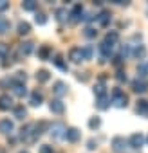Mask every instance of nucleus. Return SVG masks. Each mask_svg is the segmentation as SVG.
Here are the masks:
<instances>
[{
	"label": "nucleus",
	"instance_id": "ea45409f",
	"mask_svg": "<svg viewBox=\"0 0 148 153\" xmlns=\"http://www.w3.org/2000/svg\"><path fill=\"white\" fill-rule=\"evenodd\" d=\"M9 7V2H6V0H0V11H6Z\"/></svg>",
	"mask_w": 148,
	"mask_h": 153
},
{
	"label": "nucleus",
	"instance_id": "4468645a",
	"mask_svg": "<svg viewBox=\"0 0 148 153\" xmlns=\"http://www.w3.org/2000/svg\"><path fill=\"white\" fill-rule=\"evenodd\" d=\"M11 105H13V101H11V97L7 94L6 96H0V110H9Z\"/></svg>",
	"mask_w": 148,
	"mask_h": 153
},
{
	"label": "nucleus",
	"instance_id": "cd10ccee",
	"mask_svg": "<svg viewBox=\"0 0 148 153\" xmlns=\"http://www.w3.org/2000/svg\"><path fill=\"white\" fill-rule=\"evenodd\" d=\"M18 33H20V34H29V33H31V25H29L27 22H20V24H18Z\"/></svg>",
	"mask_w": 148,
	"mask_h": 153
},
{
	"label": "nucleus",
	"instance_id": "9b49d317",
	"mask_svg": "<svg viewBox=\"0 0 148 153\" xmlns=\"http://www.w3.org/2000/svg\"><path fill=\"white\" fill-rule=\"evenodd\" d=\"M132 56H134L135 59H143V58L146 56V49H144V45H135V47L132 49Z\"/></svg>",
	"mask_w": 148,
	"mask_h": 153
},
{
	"label": "nucleus",
	"instance_id": "0eeeda50",
	"mask_svg": "<svg viewBox=\"0 0 148 153\" xmlns=\"http://www.w3.org/2000/svg\"><path fill=\"white\" fill-rule=\"evenodd\" d=\"M49 108H51L52 114H63V112H65V105H63L60 99H52L51 105H49Z\"/></svg>",
	"mask_w": 148,
	"mask_h": 153
},
{
	"label": "nucleus",
	"instance_id": "aec40b11",
	"mask_svg": "<svg viewBox=\"0 0 148 153\" xmlns=\"http://www.w3.org/2000/svg\"><path fill=\"white\" fill-rule=\"evenodd\" d=\"M9 27H11L9 20H7L6 16H2V15H0V34H4V33H7V31H9Z\"/></svg>",
	"mask_w": 148,
	"mask_h": 153
},
{
	"label": "nucleus",
	"instance_id": "9d476101",
	"mask_svg": "<svg viewBox=\"0 0 148 153\" xmlns=\"http://www.w3.org/2000/svg\"><path fill=\"white\" fill-rule=\"evenodd\" d=\"M80 135H81V133H80V130H78V128H69V130H67V137H65V139H67L69 142H76V140H80Z\"/></svg>",
	"mask_w": 148,
	"mask_h": 153
},
{
	"label": "nucleus",
	"instance_id": "6ab92c4d",
	"mask_svg": "<svg viewBox=\"0 0 148 153\" xmlns=\"http://www.w3.org/2000/svg\"><path fill=\"white\" fill-rule=\"evenodd\" d=\"M96 106H98L99 110H107V108L110 106V99H108L107 96H103V97H98V103H96Z\"/></svg>",
	"mask_w": 148,
	"mask_h": 153
},
{
	"label": "nucleus",
	"instance_id": "1a4fd4ad",
	"mask_svg": "<svg viewBox=\"0 0 148 153\" xmlns=\"http://www.w3.org/2000/svg\"><path fill=\"white\" fill-rule=\"evenodd\" d=\"M69 58H70L74 63H80V61L83 59V56H81V47H74V49H70Z\"/></svg>",
	"mask_w": 148,
	"mask_h": 153
},
{
	"label": "nucleus",
	"instance_id": "6e6552de",
	"mask_svg": "<svg viewBox=\"0 0 148 153\" xmlns=\"http://www.w3.org/2000/svg\"><path fill=\"white\" fill-rule=\"evenodd\" d=\"M52 92H54V96L61 97V96H65V94H67V85H65L63 81H56V83H54V87H52Z\"/></svg>",
	"mask_w": 148,
	"mask_h": 153
},
{
	"label": "nucleus",
	"instance_id": "bb28decb",
	"mask_svg": "<svg viewBox=\"0 0 148 153\" xmlns=\"http://www.w3.org/2000/svg\"><path fill=\"white\" fill-rule=\"evenodd\" d=\"M38 56H40V59H49V56H51V49H49L47 45L40 47V51H38Z\"/></svg>",
	"mask_w": 148,
	"mask_h": 153
},
{
	"label": "nucleus",
	"instance_id": "4be33fe9",
	"mask_svg": "<svg viewBox=\"0 0 148 153\" xmlns=\"http://www.w3.org/2000/svg\"><path fill=\"white\" fill-rule=\"evenodd\" d=\"M132 90L137 92V94H143V92L146 90V87H144V83H143L141 79H135V81L132 83Z\"/></svg>",
	"mask_w": 148,
	"mask_h": 153
},
{
	"label": "nucleus",
	"instance_id": "f704fd0d",
	"mask_svg": "<svg viewBox=\"0 0 148 153\" xmlns=\"http://www.w3.org/2000/svg\"><path fill=\"white\" fill-rule=\"evenodd\" d=\"M65 16H67V11H65L63 7L56 9V20H58V22H63V20H65Z\"/></svg>",
	"mask_w": 148,
	"mask_h": 153
},
{
	"label": "nucleus",
	"instance_id": "72a5a7b5",
	"mask_svg": "<svg viewBox=\"0 0 148 153\" xmlns=\"http://www.w3.org/2000/svg\"><path fill=\"white\" fill-rule=\"evenodd\" d=\"M22 6H24L25 11H34V9H36V2H33V0H25Z\"/></svg>",
	"mask_w": 148,
	"mask_h": 153
},
{
	"label": "nucleus",
	"instance_id": "c85d7f7f",
	"mask_svg": "<svg viewBox=\"0 0 148 153\" xmlns=\"http://www.w3.org/2000/svg\"><path fill=\"white\" fill-rule=\"evenodd\" d=\"M34 20H36L38 25H45V24H47V15H45V13H36Z\"/></svg>",
	"mask_w": 148,
	"mask_h": 153
},
{
	"label": "nucleus",
	"instance_id": "7ed1b4c3",
	"mask_svg": "<svg viewBox=\"0 0 148 153\" xmlns=\"http://www.w3.org/2000/svg\"><path fill=\"white\" fill-rule=\"evenodd\" d=\"M51 135H52V139H56V140H63V139L67 137V128H65V124H63V123H54V124L51 126Z\"/></svg>",
	"mask_w": 148,
	"mask_h": 153
},
{
	"label": "nucleus",
	"instance_id": "b1692460",
	"mask_svg": "<svg viewBox=\"0 0 148 153\" xmlns=\"http://www.w3.org/2000/svg\"><path fill=\"white\" fill-rule=\"evenodd\" d=\"M52 61H54V65H56V67H60V68H61L63 72H67V70H69V67H67V63L63 61V58H61L60 54H58V56H56V58H54Z\"/></svg>",
	"mask_w": 148,
	"mask_h": 153
},
{
	"label": "nucleus",
	"instance_id": "f257e3e1",
	"mask_svg": "<svg viewBox=\"0 0 148 153\" xmlns=\"http://www.w3.org/2000/svg\"><path fill=\"white\" fill-rule=\"evenodd\" d=\"M40 135H42V133H40V130H38V124H34V123H29L27 126H24V128H22V133H20L22 140H25V142H34Z\"/></svg>",
	"mask_w": 148,
	"mask_h": 153
},
{
	"label": "nucleus",
	"instance_id": "e433bc0d",
	"mask_svg": "<svg viewBox=\"0 0 148 153\" xmlns=\"http://www.w3.org/2000/svg\"><path fill=\"white\" fill-rule=\"evenodd\" d=\"M96 34H98V31H96L94 27H87V29H85V36H87V38H94Z\"/></svg>",
	"mask_w": 148,
	"mask_h": 153
},
{
	"label": "nucleus",
	"instance_id": "7c9ffc66",
	"mask_svg": "<svg viewBox=\"0 0 148 153\" xmlns=\"http://www.w3.org/2000/svg\"><path fill=\"white\" fill-rule=\"evenodd\" d=\"M137 76H139V78H146V76H148V68H146V65H144V61L137 67Z\"/></svg>",
	"mask_w": 148,
	"mask_h": 153
},
{
	"label": "nucleus",
	"instance_id": "4c0bfd02",
	"mask_svg": "<svg viewBox=\"0 0 148 153\" xmlns=\"http://www.w3.org/2000/svg\"><path fill=\"white\" fill-rule=\"evenodd\" d=\"M116 79H117V81H121V83H123V81H126V74H125L123 70H117V74H116Z\"/></svg>",
	"mask_w": 148,
	"mask_h": 153
},
{
	"label": "nucleus",
	"instance_id": "393cba45",
	"mask_svg": "<svg viewBox=\"0 0 148 153\" xmlns=\"http://www.w3.org/2000/svg\"><path fill=\"white\" fill-rule=\"evenodd\" d=\"M49 78H51V76H49V72H47V70H38V72H36V79H38L40 83L49 81Z\"/></svg>",
	"mask_w": 148,
	"mask_h": 153
},
{
	"label": "nucleus",
	"instance_id": "c03bdc74",
	"mask_svg": "<svg viewBox=\"0 0 148 153\" xmlns=\"http://www.w3.org/2000/svg\"><path fill=\"white\" fill-rule=\"evenodd\" d=\"M146 142H148V137H146Z\"/></svg>",
	"mask_w": 148,
	"mask_h": 153
},
{
	"label": "nucleus",
	"instance_id": "2eb2a0df",
	"mask_svg": "<svg viewBox=\"0 0 148 153\" xmlns=\"http://www.w3.org/2000/svg\"><path fill=\"white\" fill-rule=\"evenodd\" d=\"M96 18H98V24L105 27V25H108V22H110V13L101 11V13H99V16H96Z\"/></svg>",
	"mask_w": 148,
	"mask_h": 153
},
{
	"label": "nucleus",
	"instance_id": "2f4dec72",
	"mask_svg": "<svg viewBox=\"0 0 148 153\" xmlns=\"http://www.w3.org/2000/svg\"><path fill=\"white\" fill-rule=\"evenodd\" d=\"M9 56V47L6 43H0V59H6Z\"/></svg>",
	"mask_w": 148,
	"mask_h": 153
},
{
	"label": "nucleus",
	"instance_id": "79ce46f5",
	"mask_svg": "<svg viewBox=\"0 0 148 153\" xmlns=\"http://www.w3.org/2000/svg\"><path fill=\"white\" fill-rule=\"evenodd\" d=\"M94 148H96V142L90 139V140H89V149H94Z\"/></svg>",
	"mask_w": 148,
	"mask_h": 153
},
{
	"label": "nucleus",
	"instance_id": "a18cd8bd",
	"mask_svg": "<svg viewBox=\"0 0 148 153\" xmlns=\"http://www.w3.org/2000/svg\"><path fill=\"white\" fill-rule=\"evenodd\" d=\"M22 153H27V151H22Z\"/></svg>",
	"mask_w": 148,
	"mask_h": 153
},
{
	"label": "nucleus",
	"instance_id": "a878e982",
	"mask_svg": "<svg viewBox=\"0 0 148 153\" xmlns=\"http://www.w3.org/2000/svg\"><path fill=\"white\" fill-rule=\"evenodd\" d=\"M117 40H119V34H117L116 31H110V33L107 34V38H105V42H108V43H112V45H116Z\"/></svg>",
	"mask_w": 148,
	"mask_h": 153
},
{
	"label": "nucleus",
	"instance_id": "37998d69",
	"mask_svg": "<svg viewBox=\"0 0 148 153\" xmlns=\"http://www.w3.org/2000/svg\"><path fill=\"white\" fill-rule=\"evenodd\" d=\"M144 65H146V68H148V61H144Z\"/></svg>",
	"mask_w": 148,
	"mask_h": 153
},
{
	"label": "nucleus",
	"instance_id": "473e14b6",
	"mask_svg": "<svg viewBox=\"0 0 148 153\" xmlns=\"http://www.w3.org/2000/svg\"><path fill=\"white\" fill-rule=\"evenodd\" d=\"M94 94H96L98 97H103V96H105V85H103V83L96 85V87H94Z\"/></svg>",
	"mask_w": 148,
	"mask_h": 153
},
{
	"label": "nucleus",
	"instance_id": "20e7f679",
	"mask_svg": "<svg viewBox=\"0 0 148 153\" xmlns=\"http://www.w3.org/2000/svg\"><path fill=\"white\" fill-rule=\"evenodd\" d=\"M81 13H83V9H81V6L80 4H74V7H72V11L69 13V22L70 24H76V22H80L81 20Z\"/></svg>",
	"mask_w": 148,
	"mask_h": 153
},
{
	"label": "nucleus",
	"instance_id": "dca6fc26",
	"mask_svg": "<svg viewBox=\"0 0 148 153\" xmlns=\"http://www.w3.org/2000/svg\"><path fill=\"white\" fill-rule=\"evenodd\" d=\"M13 94L16 97H25L27 96V88L24 85H13Z\"/></svg>",
	"mask_w": 148,
	"mask_h": 153
},
{
	"label": "nucleus",
	"instance_id": "412c9836",
	"mask_svg": "<svg viewBox=\"0 0 148 153\" xmlns=\"http://www.w3.org/2000/svg\"><path fill=\"white\" fill-rule=\"evenodd\" d=\"M25 79H27L25 72H16V74L13 76V83H15V85H24V83H25Z\"/></svg>",
	"mask_w": 148,
	"mask_h": 153
},
{
	"label": "nucleus",
	"instance_id": "c9c22d12",
	"mask_svg": "<svg viewBox=\"0 0 148 153\" xmlns=\"http://www.w3.org/2000/svg\"><path fill=\"white\" fill-rule=\"evenodd\" d=\"M99 124H101V119L99 117H92L90 121H89V126L94 130V128H99Z\"/></svg>",
	"mask_w": 148,
	"mask_h": 153
},
{
	"label": "nucleus",
	"instance_id": "ddd939ff",
	"mask_svg": "<svg viewBox=\"0 0 148 153\" xmlns=\"http://www.w3.org/2000/svg\"><path fill=\"white\" fill-rule=\"evenodd\" d=\"M33 51H34V45H33L31 42H25V43L20 45V51H18V52H20V56H29Z\"/></svg>",
	"mask_w": 148,
	"mask_h": 153
},
{
	"label": "nucleus",
	"instance_id": "a19ab883",
	"mask_svg": "<svg viewBox=\"0 0 148 153\" xmlns=\"http://www.w3.org/2000/svg\"><path fill=\"white\" fill-rule=\"evenodd\" d=\"M92 18H94V15H92V13H85V16H83V20H85V22H90Z\"/></svg>",
	"mask_w": 148,
	"mask_h": 153
},
{
	"label": "nucleus",
	"instance_id": "f03ea898",
	"mask_svg": "<svg viewBox=\"0 0 148 153\" xmlns=\"http://www.w3.org/2000/svg\"><path fill=\"white\" fill-rule=\"evenodd\" d=\"M110 103H112L116 108H125V106L128 105V97H126V94H125L121 88H114Z\"/></svg>",
	"mask_w": 148,
	"mask_h": 153
},
{
	"label": "nucleus",
	"instance_id": "58836bf2",
	"mask_svg": "<svg viewBox=\"0 0 148 153\" xmlns=\"http://www.w3.org/2000/svg\"><path fill=\"white\" fill-rule=\"evenodd\" d=\"M40 153H52V146H49V144L40 146Z\"/></svg>",
	"mask_w": 148,
	"mask_h": 153
},
{
	"label": "nucleus",
	"instance_id": "f8f14e48",
	"mask_svg": "<svg viewBox=\"0 0 148 153\" xmlns=\"http://www.w3.org/2000/svg\"><path fill=\"white\" fill-rule=\"evenodd\" d=\"M13 130H15V126H13V123L9 119H2V121H0V131H2V133H11Z\"/></svg>",
	"mask_w": 148,
	"mask_h": 153
},
{
	"label": "nucleus",
	"instance_id": "5701e85b",
	"mask_svg": "<svg viewBox=\"0 0 148 153\" xmlns=\"http://www.w3.org/2000/svg\"><path fill=\"white\" fill-rule=\"evenodd\" d=\"M137 114L139 115H148V101H139L137 103Z\"/></svg>",
	"mask_w": 148,
	"mask_h": 153
},
{
	"label": "nucleus",
	"instance_id": "f3484780",
	"mask_svg": "<svg viewBox=\"0 0 148 153\" xmlns=\"http://www.w3.org/2000/svg\"><path fill=\"white\" fill-rule=\"evenodd\" d=\"M29 101H31V105H33V106H40V105H42V101H43V96H42L40 92H33V94H31V97H29Z\"/></svg>",
	"mask_w": 148,
	"mask_h": 153
},
{
	"label": "nucleus",
	"instance_id": "c756f323",
	"mask_svg": "<svg viewBox=\"0 0 148 153\" xmlns=\"http://www.w3.org/2000/svg\"><path fill=\"white\" fill-rule=\"evenodd\" d=\"M25 115H27V110H25L24 106H16V108H15V117H16V119H24Z\"/></svg>",
	"mask_w": 148,
	"mask_h": 153
},
{
	"label": "nucleus",
	"instance_id": "39448f33",
	"mask_svg": "<svg viewBox=\"0 0 148 153\" xmlns=\"http://www.w3.org/2000/svg\"><path fill=\"white\" fill-rule=\"evenodd\" d=\"M112 148H114L116 153H123L125 148H126L125 139H123V137H114V139H112Z\"/></svg>",
	"mask_w": 148,
	"mask_h": 153
},
{
	"label": "nucleus",
	"instance_id": "423d86ee",
	"mask_svg": "<svg viewBox=\"0 0 148 153\" xmlns=\"http://www.w3.org/2000/svg\"><path fill=\"white\" fill-rule=\"evenodd\" d=\"M128 144H130L132 148H141V146L144 144V137H143L141 133H134V135H130Z\"/></svg>",
	"mask_w": 148,
	"mask_h": 153
},
{
	"label": "nucleus",
	"instance_id": "a211bd4d",
	"mask_svg": "<svg viewBox=\"0 0 148 153\" xmlns=\"http://www.w3.org/2000/svg\"><path fill=\"white\" fill-rule=\"evenodd\" d=\"M81 56H83V59H92V56H94V49H92V45H85V47H81Z\"/></svg>",
	"mask_w": 148,
	"mask_h": 153
}]
</instances>
